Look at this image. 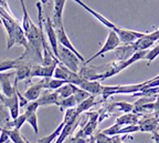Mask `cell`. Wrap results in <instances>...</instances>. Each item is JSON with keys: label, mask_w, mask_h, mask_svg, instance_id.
<instances>
[{"label": "cell", "mask_w": 159, "mask_h": 143, "mask_svg": "<svg viewBox=\"0 0 159 143\" xmlns=\"http://www.w3.org/2000/svg\"><path fill=\"white\" fill-rule=\"evenodd\" d=\"M59 60L63 65L73 72L79 73L80 71V59L74 52L69 50L67 48L59 45Z\"/></svg>", "instance_id": "6da1fadb"}, {"label": "cell", "mask_w": 159, "mask_h": 143, "mask_svg": "<svg viewBox=\"0 0 159 143\" xmlns=\"http://www.w3.org/2000/svg\"><path fill=\"white\" fill-rule=\"evenodd\" d=\"M53 77H54L55 79H61V80L66 81L67 83H73V84L77 85V87H79V85L82 83V81L84 80V78H82L79 73L71 71L70 69H67L65 65H63L61 62L57 64Z\"/></svg>", "instance_id": "7a4b0ae2"}, {"label": "cell", "mask_w": 159, "mask_h": 143, "mask_svg": "<svg viewBox=\"0 0 159 143\" xmlns=\"http://www.w3.org/2000/svg\"><path fill=\"white\" fill-rule=\"evenodd\" d=\"M119 43H120V40H119V38H118V36H117V33L115 32L114 30H111V31H109V33H108V36H107V39H106V41H105L104 45L101 48V50H99L98 52L95 53L93 57H91L89 60L85 61L84 64L86 65L87 63H89L91 61H93L94 59L98 58V57H101V55H105L106 52L114 51L115 49H117V48L119 47Z\"/></svg>", "instance_id": "3957f363"}, {"label": "cell", "mask_w": 159, "mask_h": 143, "mask_svg": "<svg viewBox=\"0 0 159 143\" xmlns=\"http://www.w3.org/2000/svg\"><path fill=\"white\" fill-rule=\"evenodd\" d=\"M43 25H44L45 32H47L48 36V40L50 42V47L52 49L54 55L59 59V41H57V30H55L54 26H53L52 20L49 17H47L45 20H43Z\"/></svg>", "instance_id": "277c9868"}, {"label": "cell", "mask_w": 159, "mask_h": 143, "mask_svg": "<svg viewBox=\"0 0 159 143\" xmlns=\"http://www.w3.org/2000/svg\"><path fill=\"white\" fill-rule=\"evenodd\" d=\"M113 30L117 33L119 40H120V43H124V45H133V43L138 40L139 38H142L146 33V32L129 30V29H123V28H119L117 26Z\"/></svg>", "instance_id": "5b68a950"}, {"label": "cell", "mask_w": 159, "mask_h": 143, "mask_svg": "<svg viewBox=\"0 0 159 143\" xmlns=\"http://www.w3.org/2000/svg\"><path fill=\"white\" fill-rule=\"evenodd\" d=\"M159 40V29L152 31V32H146L142 38H139L136 42H134V47L136 51L148 50L155 42Z\"/></svg>", "instance_id": "8992f818"}, {"label": "cell", "mask_w": 159, "mask_h": 143, "mask_svg": "<svg viewBox=\"0 0 159 143\" xmlns=\"http://www.w3.org/2000/svg\"><path fill=\"white\" fill-rule=\"evenodd\" d=\"M60 97L57 94V91L53 90H49V89H44L40 98L37 100L38 104L40 107H45V106H52V104H55V106H59L60 102Z\"/></svg>", "instance_id": "52a82bcc"}, {"label": "cell", "mask_w": 159, "mask_h": 143, "mask_svg": "<svg viewBox=\"0 0 159 143\" xmlns=\"http://www.w3.org/2000/svg\"><path fill=\"white\" fill-rule=\"evenodd\" d=\"M16 73L13 72H1L0 73V87H1V91L5 94V97H12L16 93L15 90V84L11 83L10 78Z\"/></svg>", "instance_id": "ba28073f"}, {"label": "cell", "mask_w": 159, "mask_h": 143, "mask_svg": "<svg viewBox=\"0 0 159 143\" xmlns=\"http://www.w3.org/2000/svg\"><path fill=\"white\" fill-rule=\"evenodd\" d=\"M57 41H59V45H63V47L67 48V49L71 50L72 52H74L75 55L79 57V59L81 60V62L84 63L85 62L84 57H83V55H81L76 49H75L74 45H72V42L70 41L69 37H67L66 32H65V30H64V27H61V28H59V29H57Z\"/></svg>", "instance_id": "9c48e42d"}, {"label": "cell", "mask_w": 159, "mask_h": 143, "mask_svg": "<svg viewBox=\"0 0 159 143\" xmlns=\"http://www.w3.org/2000/svg\"><path fill=\"white\" fill-rule=\"evenodd\" d=\"M65 1L66 0H54L52 22L55 29L63 27V10H64Z\"/></svg>", "instance_id": "30bf717a"}, {"label": "cell", "mask_w": 159, "mask_h": 143, "mask_svg": "<svg viewBox=\"0 0 159 143\" xmlns=\"http://www.w3.org/2000/svg\"><path fill=\"white\" fill-rule=\"evenodd\" d=\"M31 65H32L31 63H28L23 60H20L19 64L17 67V71H16V78H15V82H13L15 84H17L19 81L31 78Z\"/></svg>", "instance_id": "8fae6325"}, {"label": "cell", "mask_w": 159, "mask_h": 143, "mask_svg": "<svg viewBox=\"0 0 159 143\" xmlns=\"http://www.w3.org/2000/svg\"><path fill=\"white\" fill-rule=\"evenodd\" d=\"M2 104L8 108L9 113H10V117H11L12 120L17 119L18 117L20 116L19 114L20 104H19V99H18L17 93H15V94H13L12 97H10V98L6 97L5 100H3V102H2Z\"/></svg>", "instance_id": "7c38bea8"}, {"label": "cell", "mask_w": 159, "mask_h": 143, "mask_svg": "<svg viewBox=\"0 0 159 143\" xmlns=\"http://www.w3.org/2000/svg\"><path fill=\"white\" fill-rule=\"evenodd\" d=\"M73 1H74V2H76L77 5H80V6H81V7L84 8V9L87 11V12H89V13H91V15L93 16V17L96 18V19L99 21V22L103 23V25H104L105 27L108 28V29H111V30H113V29H114V28L116 27V25H114V23H113L112 21H109L108 19H106V18H105L104 16H102V15H101V13H98V12H97V11H95L94 9H92V8H91V7H89V6H87V5H85V3L83 2L82 0H73Z\"/></svg>", "instance_id": "4fadbf2b"}, {"label": "cell", "mask_w": 159, "mask_h": 143, "mask_svg": "<svg viewBox=\"0 0 159 143\" xmlns=\"http://www.w3.org/2000/svg\"><path fill=\"white\" fill-rule=\"evenodd\" d=\"M138 126L140 128V132H157L159 130L158 118H156L155 116L145 118L144 120L139 121Z\"/></svg>", "instance_id": "5bb4252c"}, {"label": "cell", "mask_w": 159, "mask_h": 143, "mask_svg": "<svg viewBox=\"0 0 159 143\" xmlns=\"http://www.w3.org/2000/svg\"><path fill=\"white\" fill-rule=\"evenodd\" d=\"M44 90V84H43V79L37 82L35 84H32L31 87L27 89L23 92V95L31 102V101H37L40 98L41 93Z\"/></svg>", "instance_id": "9a60e30c"}, {"label": "cell", "mask_w": 159, "mask_h": 143, "mask_svg": "<svg viewBox=\"0 0 159 143\" xmlns=\"http://www.w3.org/2000/svg\"><path fill=\"white\" fill-rule=\"evenodd\" d=\"M79 87L81 89H83V90L87 91L89 94L95 95V97L102 94V91H103V85L97 80L92 81V80H86V79H84Z\"/></svg>", "instance_id": "2e32d148"}, {"label": "cell", "mask_w": 159, "mask_h": 143, "mask_svg": "<svg viewBox=\"0 0 159 143\" xmlns=\"http://www.w3.org/2000/svg\"><path fill=\"white\" fill-rule=\"evenodd\" d=\"M140 113H125V114H123V116H120L119 118H117L116 120V123H118V124H120V126H133V124H138V122L140 120H139V118H140Z\"/></svg>", "instance_id": "e0dca14e"}, {"label": "cell", "mask_w": 159, "mask_h": 143, "mask_svg": "<svg viewBox=\"0 0 159 143\" xmlns=\"http://www.w3.org/2000/svg\"><path fill=\"white\" fill-rule=\"evenodd\" d=\"M115 53H116L118 61H125L127 59H129L134 55L135 52H137L136 49L134 47V43L133 45H125L123 47H118L117 49H115Z\"/></svg>", "instance_id": "ac0fdd59"}, {"label": "cell", "mask_w": 159, "mask_h": 143, "mask_svg": "<svg viewBox=\"0 0 159 143\" xmlns=\"http://www.w3.org/2000/svg\"><path fill=\"white\" fill-rule=\"evenodd\" d=\"M89 120L87 121V123L85 124V126L82 129L83 133L85 136H91L93 134V132L95 131L97 126V121H98V113L93 112L89 113Z\"/></svg>", "instance_id": "d6986e66"}, {"label": "cell", "mask_w": 159, "mask_h": 143, "mask_svg": "<svg viewBox=\"0 0 159 143\" xmlns=\"http://www.w3.org/2000/svg\"><path fill=\"white\" fill-rule=\"evenodd\" d=\"M77 124H79V119H77L76 121H71V122L65 123V126H64V128H63L62 132H61L60 136L57 138V140L55 141L54 143H64V141L66 140V139L72 134L73 131L75 130V128H76Z\"/></svg>", "instance_id": "ffe728a7"}, {"label": "cell", "mask_w": 159, "mask_h": 143, "mask_svg": "<svg viewBox=\"0 0 159 143\" xmlns=\"http://www.w3.org/2000/svg\"><path fill=\"white\" fill-rule=\"evenodd\" d=\"M64 126H65V123L61 122L59 124V126H57V128L55 129V130L53 131L51 134H49V136H44V138L38 140V143H52V142H55V141L57 140V138L60 136V134H61V132H62Z\"/></svg>", "instance_id": "44dd1931"}, {"label": "cell", "mask_w": 159, "mask_h": 143, "mask_svg": "<svg viewBox=\"0 0 159 143\" xmlns=\"http://www.w3.org/2000/svg\"><path fill=\"white\" fill-rule=\"evenodd\" d=\"M27 119H28L27 114H25V113H22V114H20L17 119H15V120H12V121H9V122L6 123L3 128L9 129V130H12V129L20 130V129H21V126H22L23 124L27 122Z\"/></svg>", "instance_id": "7402d4cb"}, {"label": "cell", "mask_w": 159, "mask_h": 143, "mask_svg": "<svg viewBox=\"0 0 159 143\" xmlns=\"http://www.w3.org/2000/svg\"><path fill=\"white\" fill-rule=\"evenodd\" d=\"M19 62V59H1L0 60V73L9 71L11 69H17Z\"/></svg>", "instance_id": "603a6c76"}, {"label": "cell", "mask_w": 159, "mask_h": 143, "mask_svg": "<svg viewBox=\"0 0 159 143\" xmlns=\"http://www.w3.org/2000/svg\"><path fill=\"white\" fill-rule=\"evenodd\" d=\"M95 95H91V97H89V98L86 99V100H84L83 102H81L80 104H77L76 106V112L77 114H81V113L85 112V111L89 110V109L92 108L93 106H95Z\"/></svg>", "instance_id": "cb8c5ba5"}, {"label": "cell", "mask_w": 159, "mask_h": 143, "mask_svg": "<svg viewBox=\"0 0 159 143\" xmlns=\"http://www.w3.org/2000/svg\"><path fill=\"white\" fill-rule=\"evenodd\" d=\"M59 94L60 99H65L69 98L71 95H73L74 93V84L73 83H65L64 85H62L60 89L55 90Z\"/></svg>", "instance_id": "d4e9b609"}, {"label": "cell", "mask_w": 159, "mask_h": 143, "mask_svg": "<svg viewBox=\"0 0 159 143\" xmlns=\"http://www.w3.org/2000/svg\"><path fill=\"white\" fill-rule=\"evenodd\" d=\"M76 106H77V102L75 100L74 95H71V97L65 99H61L59 102V107L61 111L67 110V109H71V108H75Z\"/></svg>", "instance_id": "484cf974"}, {"label": "cell", "mask_w": 159, "mask_h": 143, "mask_svg": "<svg viewBox=\"0 0 159 143\" xmlns=\"http://www.w3.org/2000/svg\"><path fill=\"white\" fill-rule=\"evenodd\" d=\"M73 95H74L77 104H80V103L83 102L84 100H86V99L89 98V97H91L92 94H89L87 91L83 90V89H81L80 87H77V85L74 84V93H73Z\"/></svg>", "instance_id": "4316f807"}, {"label": "cell", "mask_w": 159, "mask_h": 143, "mask_svg": "<svg viewBox=\"0 0 159 143\" xmlns=\"http://www.w3.org/2000/svg\"><path fill=\"white\" fill-rule=\"evenodd\" d=\"M10 139H11V142L12 143H27L25 138L20 134L19 130H17V129H12L11 130V132H10Z\"/></svg>", "instance_id": "83f0119b"}, {"label": "cell", "mask_w": 159, "mask_h": 143, "mask_svg": "<svg viewBox=\"0 0 159 143\" xmlns=\"http://www.w3.org/2000/svg\"><path fill=\"white\" fill-rule=\"evenodd\" d=\"M27 114V113H25ZM28 119H27V122L29 123L30 126H32L33 131H34L35 134L39 133V126H38V116H37V112L34 113H31V114H27Z\"/></svg>", "instance_id": "f1b7e54d"}, {"label": "cell", "mask_w": 159, "mask_h": 143, "mask_svg": "<svg viewBox=\"0 0 159 143\" xmlns=\"http://www.w3.org/2000/svg\"><path fill=\"white\" fill-rule=\"evenodd\" d=\"M122 126H120V124H118V123H115V124H113L112 126H109V128L103 130L102 132L104 133V134H106V136H118V132H119V130H120V128H122Z\"/></svg>", "instance_id": "f546056e"}, {"label": "cell", "mask_w": 159, "mask_h": 143, "mask_svg": "<svg viewBox=\"0 0 159 143\" xmlns=\"http://www.w3.org/2000/svg\"><path fill=\"white\" fill-rule=\"evenodd\" d=\"M113 106L116 107L119 111H123V112H125V113H129L134 111V104H130V103H127V102L114 103Z\"/></svg>", "instance_id": "4dcf8cb0"}, {"label": "cell", "mask_w": 159, "mask_h": 143, "mask_svg": "<svg viewBox=\"0 0 159 143\" xmlns=\"http://www.w3.org/2000/svg\"><path fill=\"white\" fill-rule=\"evenodd\" d=\"M159 55V43L156 45V47H154L152 49V50H149L148 51V53H147V55H146V60L148 61V63H150L152 61H154L155 59L157 58Z\"/></svg>", "instance_id": "1f68e13d"}, {"label": "cell", "mask_w": 159, "mask_h": 143, "mask_svg": "<svg viewBox=\"0 0 159 143\" xmlns=\"http://www.w3.org/2000/svg\"><path fill=\"white\" fill-rule=\"evenodd\" d=\"M7 107L3 106V104H0V122H3L6 124L7 122H9V118L10 117V113H8L7 110Z\"/></svg>", "instance_id": "d6a6232c"}, {"label": "cell", "mask_w": 159, "mask_h": 143, "mask_svg": "<svg viewBox=\"0 0 159 143\" xmlns=\"http://www.w3.org/2000/svg\"><path fill=\"white\" fill-rule=\"evenodd\" d=\"M95 143H113V139H111L103 132H99L95 138Z\"/></svg>", "instance_id": "836d02e7"}, {"label": "cell", "mask_w": 159, "mask_h": 143, "mask_svg": "<svg viewBox=\"0 0 159 143\" xmlns=\"http://www.w3.org/2000/svg\"><path fill=\"white\" fill-rule=\"evenodd\" d=\"M10 132L11 130L6 128H1V133H0V143H6L8 141H11L10 139Z\"/></svg>", "instance_id": "e575fe53"}, {"label": "cell", "mask_w": 159, "mask_h": 143, "mask_svg": "<svg viewBox=\"0 0 159 143\" xmlns=\"http://www.w3.org/2000/svg\"><path fill=\"white\" fill-rule=\"evenodd\" d=\"M39 107L40 106L38 104L37 101H31V102H29V104L25 107V113H27V114H31V113L37 112V110H38V108H39Z\"/></svg>", "instance_id": "d590c367"}, {"label": "cell", "mask_w": 159, "mask_h": 143, "mask_svg": "<svg viewBox=\"0 0 159 143\" xmlns=\"http://www.w3.org/2000/svg\"><path fill=\"white\" fill-rule=\"evenodd\" d=\"M154 116L159 118V93L157 94L156 101L154 102Z\"/></svg>", "instance_id": "8d00e7d4"}, {"label": "cell", "mask_w": 159, "mask_h": 143, "mask_svg": "<svg viewBox=\"0 0 159 143\" xmlns=\"http://www.w3.org/2000/svg\"><path fill=\"white\" fill-rule=\"evenodd\" d=\"M112 139H113V143H125L124 141H123L124 139L120 138L119 136H114Z\"/></svg>", "instance_id": "74e56055"}, {"label": "cell", "mask_w": 159, "mask_h": 143, "mask_svg": "<svg viewBox=\"0 0 159 143\" xmlns=\"http://www.w3.org/2000/svg\"><path fill=\"white\" fill-rule=\"evenodd\" d=\"M152 140L154 141V143H159V133H158V131L152 133Z\"/></svg>", "instance_id": "f35d334b"}, {"label": "cell", "mask_w": 159, "mask_h": 143, "mask_svg": "<svg viewBox=\"0 0 159 143\" xmlns=\"http://www.w3.org/2000/svg\"><path fill=\"white\" fill-rule=\"evenodd\" d=\"M5 94L2 93V91H0V103H2L3 102V100H5Z\"/></svg>", "instance_id": "ab89813d"}, {"label": "cell", "mask_w": 159, "mask_h": 143, "mask_svg": "<svg viewBox=\"0 0 159 143\" xmlns=\"http://www.w3.org/2000/svg\"><path fill=\"white\" fill-rule=\"evenodd\" d=\"M48 1H49V0H40V2L42 3V5H45V3H48Z\"/></svg>", "instance_id": "60d3db41"}, {"label": "cell", "mask_w": 159, "mask_h": 143, "mask_svg": "<svg viewBox=\"0 0 159 143\" xmlns=\"http://www.w3.org/2000/svg\"><path fill=\"white\" fill-rule=\"evenodd\" d=\"M154 79H159V74H158V75H156V77H155Z\"/></svg>", "instance_id": "b9f144b4"}, {"label": "cell", "mask_w": 159, "mask_h": 143, "mask_svg": "<svg viewBox=\"0 0 159 143\" xmlns=\"http://www.w3.org/2000/svg\"><path fill=\"white\" fill-rule=\"evenodd\" d=\"M6 143H11V141H8V142H6Z\"/></svg>", "instance_id": "7bdbcfd3"}, {"label": "cell", "mask_w": 159, "mask_h": 143, "mask_svg": "<svg viewBox=\"0 0 159 143\" xmlns=\"http://www.w3.org/2000/svg\"><path fill=\"white\" fill-rule=\"evenodd\" d=\"M25 140H27V139H25ZM27 143H31V142H29V141H28V140H27Z\"/></svg>", "instance_id": "ee69618b"}, {"label": "cell", "mask_w": 159, "mask_h": 143, "mask_svg": "<svg viewBox=\"0 0 159 143\" xmlns=\"http://www.w3.org/2000/svg\"><path fill=\"white\" fill-rule=\"evenodd\" d=\"M0 133H1V128H0Z\"/></svg>", "instance_id": "f6af8a7d"}, {"label": "cell", "mask_w": 159, "mask_h": 143, "mask_svg": "<svg viewBox=\"0 0 159 143\" xmlns=\"http://www.w3.org/2000/svg\"><path fill=\"white\" fill-rule=\"evenodd\" d=\"M157 42H158V43H159V40H158V41H157Z\"/></svg>", "instance_id": "bcb514c9"}, {"label": "cell", "mask_w": 159, "mask_h": 143, "mask_svg": "<svg viewBox=\"0 0 159 143\" xmlns=\"http://www.w3.org/2000/svg\"><path fill=\"white\" fill-rule=\"evenodd\" d=\"M158 121H159V118H158Z\"/></svg>", "instance_id": "7dc6e473"}, {"label": "cell", "mask_w": 159, "mask_h": 143, "mask_svg": "<svg viewBox=\"0 0 159 143\" xmlns=\"http://www.w3.org/2000/svg\"><path fill=\"white\" fill-rule=\"evenodd\" d=\"M0 21H1V20H0Z\"/></svg>", "instance_id": "c3c4849f"}, {"label": "cell", "mask_w": 159, "mask_h": 143, "mask_svg": "<svg viewBox=\"0 0 159 143\" xmlns=\"http://www.w3.org/2000/svg\"><path fill=\"white\" fill-rule=\"evenodd\" d=\"M158 29H159V28H158Z\"/></svg>", "instance_id": "681fc988"}, {"label": "cell", "mask_w": 159, "mask_h": 143, "mask_svg": "<svg viewBox=\"0 0 159 143\" xmlns=\"http://www.w3.org/2000/svg\"><path fill=\"white\" fill-rule=\"evenodd\" d=\"M11 143H12V142H11Z\"/></svg>", "instance_id": "f907efd6"}]
</instances>
